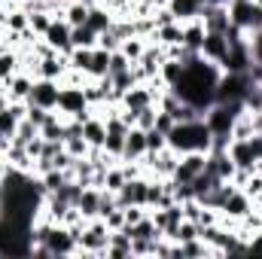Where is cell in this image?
I'll list each match as a JSON object with an SVG mask.
<instances>
[{"label":"cell","instance_id":"48","mask_svg":"<svg viewBox=\"0 0 262 259\" xmlns=\"http://www.w3.org/2000/svg\"><path fill=\"white\" fill-rule=\"evenodd\" d=\"M128 67H131V61L122 55V52H119V49H116V52H110V73H107V76L122 73V70H128Z\"/></svg>","mask_w":262,"mask_h":259},{"label":"cell","instance_id":"15","mask_svg":"<svg viewBox=\"0 0 262 259\" xmlns=\"http://www.w3.org/2000/svg\"><path fill=\"white\" fill-rule=\"evenodd\" d=\"M207 165V153H183L180 162H177V171H174V180L177 183H189L192 177H198Z\"/></svg>","mask_w":262,"mask_h":259},{"label":"cell","instance_id":"23","mask_svg":"<svg viewBox=\"0 0 262 259\" xmlns=\"http://www.w3.org/2000/svg\"><path fill=\"white\" fill-rule=\"evenodd\" d=\"M204 37H207V28H204L201 15H198V18H189V21H183V46H186L189 52H201Z\"/></svg>","mask_w":262,"mask_h":259},{"label":"cell","instance_id":"10","mask_svg":"<svg viewBox=\"0 0 262 259\" xmlns=\"http://www.w3.org/2000/svg\"><path fill=\"white\" fill-rule=\"evenodd\" d=\"M149 217H152L156 229H159L165 238H174V232H177V226H180V220H183V207H180V201H174V204H168V207L149 210Z\"/></svg>","mask_w":262,"mask_h":259},{"label":"cell","instance_id":"44","mask_svg":"<svg viewBox=\"0 0 262 259\" xmlns=\"http://www.w3.org/2000/svg\"><path fill=\"white\" fill-rule=\"evenodd\" d=\"M168 146V134H162L159 128H149L146 131V153H159Z\"/></svg>","mask_w":262,"mask_h":259},{"label":"cell","instance_id":"16","mask_svg":"<svg viewBox=\"0 0 262 259\" xmlns=\"http://www.w3.org/2000/svg\"><path fill=\"white\" fill-rule=\"evenodd\" d=\"M201 21H204L207 34H229V31H232L229 3H226V6H204V9H201Z\"/></svg>","mask_w":262,"mask_h":259},{"label":"cell","instance_id":"40","mask_svg":"<svg viewBox=\"0 0 262 259\" xmlns=\"http://www.w3.org/2000/svg\"><path fill=\"white\" fill-rule=\"evenodd\" d=\"M28 15H31V31H34L37 37H43V34L49 31L52 18H55V12H52V9H37V12H28Z\"/></svg>","mask_w":262,"mask_h":259},{"label":"cell","instance_id":"33","mask_svg":"<svg viewBox=\"0 0 262 259\" xmlns=\"http://www.w3.org/2000/svg\"><path fill=\"white\" fill-rule=\"evenodd\" d=\"M107 73H110V52L101 49V46H95V52H92V67H89V79H101V76H107Z\"/></svg>","mask_w":262,"mask_h":259},{"label":"cell","instance_id":"45","mask_svg":"<svg viewBox=\"0 0 262 259\" xmlns=\"http://www.w3.org/2000/svg\"><path fill=\"white\" fill-rule=\"evenodd\" d=\"M101 220L107 223V229H110V232H119V229H125V210H122V207H113V210H110V213H104Z\"/></svg>","mask_w":262,"mask_h":259},{"label":"cell","instance_id":"7","mask_svg":"<svg viewBox=\"0 0 262 259\" xmlns=\"http://www.w3.org/2000/svg\"><path fill=\"white\" fill-rule=\"evenodd\" d=\"M250 85L253 82L247 73H223L216 82V101H244Z\"/></svg>","mask_w":262,"mask_h":259},{"label":"cell","instance_id":"25","mask_svg":"<svg viewBox=\"0 0 262 259\" xmlns=\"http://www.w3.org/2000/svg\"><path fill=\"white\" fill-rule=\"evenodd\" d=\"M104 256H107V259H128L131 256V235L125 232V229L110 232V244H107ZM131 259H134V256H131Z\"/></svg>","mask_w":262,"mask_h":259},{"label":"cell","instance_id":"42","mask_svg":"<svg viewBox=\"0 0 262 259\" xmlns=\"http://www.w3.org/2000/svg\"><path fill=\"white\" fill-rule=\"evenodd\" d=\"M37 134H40V125H34V122H31V119L25 116V119L18 122V128H15V134H12V140L25 146V143H28V140H34Z\"/></svg>","mask_w":262,"mask_h":259},{"label":"cell","instance_id":"50","mask_svg":"<svg viewBox=\"0 0 262 259\" xmlns=\"http://www.w3.org/2000/svg\"><path fill=\"white\" fill-rule=\"evenodd\" d=\"M49 113H55V110H43V107H37V104H28V119H31L34 125H43V122L49 119Z\"/></svg>","mask_w":262,"mask_h":259},{"label":"cell","instance_id":"32","mask_svg":"<svg viewBox=\"0 0 262 259\" xmlns=\"http://www.w3.org/2000/svg\"><path fill=\"white\" fill-rule=\"evenodd\" d=\"M183 67H186V64H183L180 58H171V55H168V58L162 61V67H159V79H162V82L171 89V85H174V82L183 76Z\"/></svg>","mask_w":262,"mask_h":259},{"label":"cell","instance_id":"34","mask_svg":"<svg viewBox=\"0 0 262 259\" xmlns=\"http://www.w3.org/2000/svg\"><path fill=\"white\" fill-rule=\"evenodd\" d=\"M119 52L128 58L131 64H134V61H140V55L146 52V37H137V34L125 37V40H122V46H119Z\"/></svg>","mask_w":262,"mask_h":259},{"label":"cell","instance_id":"38","mask_svg":"<svg viewBox=\"0 0 262 259\" xmlns=\"http://www.w3.org/2000/svg\"><path fill=\"white\" fill-rule=\"evenodd\" d=\"M92 52H95V49H70V52H67V64H70V70H79V73H85V76H89Z\"/></svg>","mask_w":262,"mask_h":259},{"label":"cell","instance_id":"47","mask_svg":"<svg viewBox=\"0 0 262 259\" xmlns=\"http://www.w3.org/2000/svg\"><path fill=\"white\" fill-rule=\"evenodd\" d=\"M247 46H250L253 61H256V64H262V28H256L253 34H247Z\"/></svg>","mask_w":262,"mask_h":259},{"label":"cell","instance_id":"3","mask_svg":"<svg viewBox=\"0 0 262 259\" xmlns=\"http://www.w3.org/2000/svg\"><path fill=\"white\" fill-rule=\"evenodd\" d=\"M76 241H79V256H104V250L110 244V229L101 217H95L82 226Z\"/></svg>","mask_w":262,"mask_h":259},{"label":"cell","instance_id":"11","mask_svg":"<svg viewBox=\"0 0 262 259\" xmlns=\"http://www.w3.org/2000/svg\"><path fill=\"white\" fill-rule=\"evenodd\" d=\"M250 210H253V198L244 192L241 186H235V189L229 192V198H226V204H223V210H220V213H223L226 220H235V223H241V220H244Z\"/></svg>","mask_w":262,"mask_h":259},{"label":"cell","instance_id":"46","mask_svg":"<svg viewBox=\"0 0 262 259\" xmlns=\"http://www.w3.org/2000/svg\"><path fill=\"white\" fill-rule=\"evenodd\" d=\"M98 46H101V49H107V52H116V49L122 46V40H119V37H116V31L110 28V31L98 34Z\"/></svg>","mask_w":262,"mask_h":259},{"label":"cell","instance_id":"8","mask_svg":"<svg viewBox=\"0 0 262 259\" xmlns=\"http://www.w3.org/2000/svg\"><path fill=\"white\" fill-rule=\"evenodd\" d=\"M58 95H61V82H58V79H43V76H37L28 104H37V107H43V110H58Z\"/></svg>","mask_w":262,"mask_h":259},{"label":"cell","instance_id":"52","mask_svg":"<svg viewBox=\"0 0 262 259\" xmlns=\"http://www.w3.org/2000/svg\"><path fill=\"white\" fill-rule=\"evenodd\" d=\"M156 128L162 131V134H168V131L174 128V116L165 113V110H159V113H156Z\"/></svg>","mask_w":262,"mask_h":259},{"label":"cell","instance_id":"39","mask_svg":"<svg viewBox=\"0 0 262 259\" xmlns=\"http://www.w3.org/2000/svg\"><path fill=\"white\" fill-rule=\"evenodd\" d=\"M18 116H15V110L6 104V107H0V137H9L12 140V134H15V128H18Z\"/></svg>","mask_w":262,"mask_h":259},{"label":"cell","instance_id":"18","mask_svg":"<svg viewBox=\"0 0 262 259\" xmlns=\"http://www.w3.org/2000/svg\"><path fill=\"white\" fill-rule=\"evenodd\" d=\"M34 79H37V76H31L28 70H18L15 76H9V79L3 82L6 98H9V101H28V98H31V89H34Z\"/></svg>","mask_w":262,"mask_h":259},{"label":"cell","instance_id":"56","mask_svg":"<svg viewBox=\"0 0 262 259\" xmlns=\"http://www.w3.org/2000/svg\"><path fill=\"white\" fill-rule=\"evenodd\" d=\"M259 213H262V210H259Z\"/></svg>","mask_w":262,"mask_h":259},{"label":"cell","instance_id":"5","mask_svg":"<svg viewBox=\"0 0 262 259\" xmlns=\"http://www.w3.org/2000/svg\"><path fill=\"white\" fill-rule=\"evenodd\" d=\"M37 256H79V241L64 223H55Z\"/></svg>","mask_w":262,"mask_h":259},{"label":"cell","instance_id":"37","mask_svg":"<svg viewBox=\"0 0 262 259\" xmlns=\"http://www.w3.org/2000/svg\"><path fill=\"white\" fill-rule=\"evenodd\" d=\"M195 238H201V226H198L195 220H186V217H183L171 241H177V244H186V241H195Z\"/></svg>","mask_w":262,"mask_h":259},{"label":"cell","instance_id":"27","mask_svg":"<svg viewBox=\"0 0 262 259\" xmlns=\"http://www.w3.org/2000/svg\"><path fill=\"white\" fill-rule=\"evenodd\" d=\"M113 21H116V18H113V12H110L104 3H92V9H89V21H85L92 31L104 34V31H110V28H113Z\"/></svg>","mask_w":262,"mask_h":259},{"label":"cell","instance_id":"17","mask_svg":"<svg viewBox=\"0 0 262 259\" xmlns=\"http://www.w3.org/2000/svg\"><path fill=\"white\" fill-rule=\"evenodd\" d=\"M70 70L67 64V55L61 52H49V55H43V58H37V76H43V79H64V73Z\"/></svg>","mask_w":262,"mask_h":259},{"label":"cell","instance_id":"21","mask_svg":"<svg viewBox=\"0 0 262 259\" xmlns=\"http://www.w3.org/2000/svg\"><path fill=\"white\" fill-rule=\"evenodd\" d=\"M76 207L85 220H95L101 217V186H82L79 198H76Z\"/></svg>","mask_w":262,"mask_h":259},{"label":"cell","instance_id":"36","mask_svg":"<svg viewBox=\"0 0 262 259\" xmlns=\"http://www.w3.org/2000/svg\"><path fill=\"white\" fill-rule=\"evenodd\" d=\"M125 232H128L131 238H162V232L156 229V223H152V217L146 213L140 223H134V226H125Z\"/></svg>","mask_w":262,"mask_h":259},{"label":"cell","instance_id":"29","mask_svg":"<svg viewBox=\"0 0 262 259\" xmlns=\"http://www.w3.org/2000/svg\"><path fill=\"white\" fill-rule=\"evenodd\" d=\"M168 9L177 15V21H189V18H198L201 15V0H168Z\"/></svg>","mask_w":262,"mask_h":259},{"label":"cell","instance_id":"4","mask_svg":"<svg viewBox=\"0 0 262 259\" xmlns=\"http://www.w3.org/2000/svg\"><path fill=\"white\" fill-rule=\"evenodd\" d=\"M58 113L64 116V119H79V122H85L95 110H92V104H89V98H85V92H82V85H70V82H61V95H58Z\"/></svg>","mask_w":262,"mask_h":259},{"label":"cell","instance_id":"41","mask_svg":"<svg viewBox=\"0 0 262 259\" xmlns=\"http://www.w3.org/2000/svg\"><path fill=\"white\" fill-rule=\"evenodd\" d=\"M64 149L73 156V159H89V153H92V146L85 143V137H82V134L64 137Z\"/></svg>","mask_w":262,"mask_h":259},{"label":"cell","instance_id":"13","mask_svg":"<svg viewBox=\"0 0 262 259\" xmlns=\"http://www.w3.org/2000/svg\"><path fill=\"white\" fill-rule=\"evenodd\" d=\"M146 186H149V177L140 174V177H128L125 186L116 192L119 207H128V204H146Z\"/></svg>","mask_w":262,"mask_h":259},{"label":"cell","instance_id":"1","mask_svg":"<svg viewBox=\"0 0 262 259\" xmlns=\"http://www.w3.org/2000/svg\"><path fill=\"white\" fill-rule=\"evenodd\" d=\"M183 64H186L183 67V76H180L171 89L177 92V98H180L183 104L195 107L198 113L204 116V110L216 101V82H220V76H223V67L213 64V61H207V58H201V52L189 55Z\"/></svg>","mask_w":262,"mask_h":259},{"label":"cell","instance_id":"9","mask_svg":"<svg viewBox=\"0 0 262 259\" xmlns=\"http://www.w3.org/2000/svg\"><path fill=\"white\" fill-rule=\"evenodd\" d=\"M125 134H128V125L119 119V113L116 116H110L107 119V137H104V153L110 156V159H122V153H125Z\"/></svg>","mask_w":262,"mask_h":259},{"label":"cell","instance_id":"28","mask_svg":"<svg viewBox=\"0 0 262 259\" xmlns=\"http://www.w3.org/2000/svg\"><path fill=\"white\" fill-rule=\"evenodd\" d=\"M21 70V52L18 49H0V85L9 79V76H15Z\"/></svg>","mask_w":262,"mask_h":259},{"label":"cell","instance_id":"30","mask_svg":"<svg viewBox=\"0 0 262 259\" xmlns=\"http://www.w3.org/2000/svg\"><path fill=\"white\" fill-rule=\"evenodd\" d=\"M70 43L73 49H95L98 46V31H92L89 25H79L70 31Z\"/></svg>","mask_w":262,"mask_h":259},{"label":"cell","instance_id":"49","mask_svg":"<svg viewBox=\"0 0 262 259\" xmlns=\"http://www.w3.org/2000/svg\"><path fill=\"white\" fill-rule=\"evenodd\" d=\"M171 21H177V15H174L168 6H159V9H152V25H156V28H162V25H171Z\"/></svg>","mask_w":262,"mask_h":259},{"label":"cell","instance_id":"2","mask_svg":"<svg viewBox=\"0 0 262 259\" xmlns=\"http://www.w3.org/2000/svg\"><path fill=\"white\" fill-rule=\"evenodd\" d=\"M168 146L174 153H210L213 146V134L207 128L204 116L189 119V122H174V128L168 131Z\"/></svg>","mask_w":262,"mask_h":259},{"label":"cell","instance_id":"19","mask_svg":"<svg viewBox=\"0 0 262 259\" xmlns=\"http://www.w3.org/2000/svg\"><path fill=\"white\" fill-rule=\"evenodd\" d=\"M229 34H207L204 43H201V58L213 61V64H223V58L229 55Z\"/></svg>","mask_w":262,"mask_h":259},{"label":"cell","instance_id":"20","mask_svg":"<svg viewBox=\"0 0 262 259\" xmlns=\"http://www.w3.org/2000/svg\"><path fill=\"white\" fill-rule=\"evenodd\" d=\"M82 137H85V143H89L92 149L104 146V137H107V119H104L98 110L82 122Z\"/></svg>","mask_w":262,"mask_h":259},{"label":"cell","instance_id":"35","mask_svg":"<svg viewBox=\"0 0 262 259\" xmlns=\"http://www.w3.org/2000/svg\"><path fill=\"white\" fill-rule=\"evenodd\" d=\"M37 180H40V186H43V192H58V189L64 186L67 180H70V174H67V171H61V168H52V171H46V174H40Z\"/></svg>","mask_w":262,"mask_h":259},{"label":"cell","instance_id":"26","mask_svg":"<svg viewBox=\"0 0 262 259\" xmlns=\"http://www.w3.org/2000/svg\"><path fill=\"white\" fill-rule=\"evenodd\" d=\"M89 9H92V3H85V0H67L61 6V18L70 28H79V25L89 21Z\"/></svg>","mask_w":262,"mask_h":259},{"label":"cell","instance_id":"14","mask_svg":"<svg viewBox=\"0 0 262 259\" xmlns=\"http://www.w3.org/2000/svg\"><path fill=\"white\" fill-rule=\"evenodd\" d=\"M70 31H73V28L67 25L64 18H61V15H55V18H52V25H49V31L43 34V40H46L55 52L67 55V52L73 49V43H70Z\"/></svg>","mask_w":262,"mask_h":259},{"label":"cell","instance_id":"53","mask_svg":"<svg viewBox=\"0 0 262 259\" xmlns=\"http://www.w3.org/2000/svg\"><path fill=\"white\" fill-rule=\"evenodd\" d=\"M250 146H253V153H256V159L262 162V131H256V134L250 137Z\"/></svg>","mask_w":262,"mask_h":259},{"label":"cell","instance_id":"51","mask_svg":"<svg viewBox=\"0 0 262 259\" xmlns=\"http://www.w3.org/2000/svg\"><path fill=\"white\" fill-rule=\"evenodd\" d=\"M247 256H262V229L250 232V238H247Z\"/></svg>","mask_w":262,"mask_h":259},{"label":"cell","instance_id":"31","mask_svg":"<svg viewBox=\"0 0 262 259\" xmlns=\"http://www.w3.org/2000/svg\"><path fill=\"white\" fill-rule=\"evenodd\" d=\"M125 180H128V174H125V168H122V162H113L107 171H104V186L101 189H110V192H119L122 186H125Z\"/></svg>","mask_w":262,"mask_h":259},{"label":"cell","instance_id":"24","mask_svg":"<svg viewBox=\"0 0 262 259\" xmlns=\"http://www.w3.org/2000/svg\"><path fill=\"white\" fill-rule=\"evenodd\" d=\"M149 40L162 43L165 49H171V46H183V21H171V25H162V28H156Z\"/></svg>","mask_w":262,"mask_h":259},{"label":"cell","instance_id":"22","mask_svg":"<svg viewBox=\"0 0 262 259\" xmlns=\"http://www.w3.org/2000/svg\"><path fill=\"white\" fill-rule=\"evenodd\" d=\"M143 156H146V131L131 125L128 134H125V153H122V159L125 162H140Z\"/></svg>","mask_w":262,"mask_h":259},{"label":"cell","instance_id":"55","mask_svg":"<svg viewBox=\"0 0 262 259\" xmlns=\"http://www.w3.org/2000/svg\"><path fill=\"white\" fill-rule=\"evenodd\" d=\"M253 3H259V6H262V0H253Z\"/></svg>","mask_w":262,"mask_h":259},{"label":"cell","instance_id":"6","mask_svg":"<svg viewBox=\"0 0 262 259\" xmlns=\"http://www.w3.org/2000/svg\"><path fill=\"white\" fill-rule=\"evenodd\" d=\"M229 18L238 31L253 34L256 28H262V6L253 0H229Z\"/></svg>","mask_w":262,"mask_h":259},{"label":"cell","instance_id":"43","mask_svg":"<svg viewBox=\"0 0 262 259\" xmlns=\"http://www.w3.org/2000/svg\"><path fill=\"white\" fill-rule=\"evenodd\" d=\"M156 113H159V107H156V104H152V107H143V110L137 113L134 125H137V128H143V131L156 128Z\"/></svg>","mask_w":262,"mask_h":259},{"label":"cell","instance_id":"54","mask_svg":"<svg viewBox=\"0 0 262 259\" xmlns=\"http://www.w3.org/2000/svg\"><path fill=\"white\" fill-rule=\"evenodd\" d=\"M229 0H201V6H226Z\"/></svg>","mask_w":262,"mask_h":259},{"label":"cell","instance_id":"12","mask_svg":"<svg viewBox=\"0 0 262 259\" xmlns=\"http://www.w3.org/2000/svg\"><path fill=\"white\" fill-rule=\"evenodd\" d=\"M229 159L235 162V168H244V171H253L256 168V153H253V146H250V137H232L229 140Z\"/></svg>","mask_w":262,"mask_h":259}]
</instances>
